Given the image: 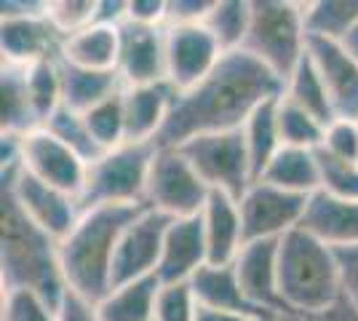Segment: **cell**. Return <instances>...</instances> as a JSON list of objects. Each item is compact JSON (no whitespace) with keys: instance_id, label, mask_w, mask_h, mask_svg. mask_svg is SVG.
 <instances>
[{"instance_id":"1","label":"cell","mask_w":358,"mask_h":321,"mask_svg":"<svg viewBox=\"0 0 358 321\" xmlns=\"http://www.w3.org/2000/svg\"><path fill=\"white\" fill-rule=\"evenodd\" d=\"M284 89V80L243 48L222 54L217 67L201 83L177 94L155 145L179 148L203 134L238 131L257 107L270 99H281Z\"/></svg>"},{"instance_id":"2","label":"cell","mask_w":358,"mask_h":321,"mask_svg":"<svg viewBox=\"0 0 358 321\" xmlns=\"http://www.w3.org/2000/svg\"><path fill=\"white\" fill-rule=\"evenodd\" d=\"M148 206L150 204L96 206L80 214L73 233L59 241L62 276L67 290L91 306H99L105 300L113 290V262L120 236Z\"/></svg>"},{"instance_id":"3","label":"cell","mask_w":358,"mask_h":321,"mask_svg":"<svg viewBox=\"0 0 358 321\" xmlns=\"http://www.w3.org/2000/svg\"><path fill=\"white\" fill-rule=\"evenodd\" d=\"M0 190V287L38 292L59 311L67 294L59 241L38 228L6 187Z\"/></svg>"},{"instance_id":"4","label":"cell","mask_w":358,"mask_h":321,"mask_svg":"<svg viewBox=\"0 0 358 321\" xmlns=\"http://www.w3.org/2000/svg\"><path fill=\"white\" fill-rule=\"evenodd\" d=\"M278 290L297 319L334 306L343 297L334 249L302 228L286 233L278 241Z\"/></svg>"},{"instance_id":"5","label":"cell","mask_w":358,"mask_h":321,"mask_svg":"<svg viewBox=\"0 0 358 321\" xmlns=\"http://www.w3.org/2000/svg\"><path fill=\"white\" fill-rule=\"evenodd\" d=\"M243 51L262 62L281 80L292 78L308 54L302 3L292 0H252V24Z\"/></svg>"},{"instance_id":"6","label":"cell","mask_w":358,"mask_h":321,"mask_svg":"<svg viewBox=\"0 0 358 321\" xmlns=\"http://www.w3.org/2000/svg\"><path fill=\"white\" fill-rule=\"evenodd\" d=\"M155 150V142H123L99 155L86 171V185L78 196L80 209L148 204V177Z\"/></svg>"},{"instance_id":"7","label":"cell","mask_w":358,"mask_h":321,"mask_svg":"<svg viewBox=\"0 0 358 321\" xmlns=\"http://www.w3.org/2000/svg\"><path fill=\"white\" fill-rule=\"evenodd\" d=\"M182 155L193 164L198 177L209 185V190L227 193L230 199L241 201L252 187L254 174L246 153L243 131H224V134H203L185 145H179Z\"/></svg>"},{"instance_id":"8","label":"cell","mask_w":358,"mask_h":321,"mask_svg":"<svg viewBox=\"0 0 358 321\" xmlns=\"http://www.w3.org/2000/svg\"><path fill=\"white\" fill-rule=\"evenodd\" d=\"M209 185L198 177L193 164L179 148H158L148 177V204L171 220H185L203 212Z\"/></svg>"},{"instance_id":"9","label":"cell","mask_w":358,"mask_h":321,"mask_svg":"<svg viewBox=\"0 0 358 321\" xmlns=\"http://www.w3.org/2000/svg\"><path fill=\"white\" fill-rule=\"evenodd\" d=\"M0 183L16 199L22 212L57 241L67 238L73 233L80 214H83L75 196L64 193L54 185H45L38 177H32L30 171L22 169V164L0 169Z\"/></svg>"},{"instance_id":"10","label":"cell","mask_w":358,"mask_h":321,"mask_svg":"<svg viewBox=\"0 0 358 321\" xmlns=\"http://www.w3.org/2000/svg\"><path fill=\"white\" fill-rule=\"evenodd\" d=\"M310 196H297L268 183H252L238 201L243 244L252 241H278L286 233L299 228Z\"/></svg>"},{"instance_id":"11","label":"cell","mask_w":358,"mask_h":321,"mask_svg":"<svg viewBox=\"0 0 358 321\" xmlns=\"http://www.w3.org/2000/svg\"><path fill=\"white\" fill-rule=\"evenodd\" d=\"M169 225H171V217L152 206L131 220V225L123 230L118 241V252L113 262V290L155 276Z\"/></svg>"},{"instance_id":"12","label":"cell","mask_w":358,"mask_h":321,"mask_svg":"<svg viewBox=\"0 0 358 321\" xmlns=\"http://www.w3.org/2000/svg\"><path fill=\"white\" fill-rule=\"evenodd\" d=\"M222 59V48L203 24H166V80L187 92Z\"/></svg>"},{"instance_id":"13","label":"cell","mask_w":358,"mask_h":321,"mask_svg":"<svg viewBox=\"0 0 358 321\" xmlns=\"http://www.w3.org/2000/svg\"><path fill=\"white\" fill-rule=\"evenodd\" d=\"M278 241L243 244L233 268L238 273L241 290L249 297V303L259 308L270 321H299L286 308L278 290Z\"/></svg>"},{"instance_id":"14","label":"cell","mask_w":358,"mask_h":321,"mask_svg":"<svg viewBox=\"0 0 358 321\" xmlns=\"http://www.w3.org/2000/svg\"><path fill=\"white\" fill-rule=\"evenodd\" d=\"M22 169L43 180L45 185H54L78 199L86 185L89 164L51 131L35 129L22 137Z\"/></svg>"},{"instance_id":"15","label":"cell","mask_w":358,"mask_h":321,"mask_svg":"<svg viewBox=\"0 0 358 321\" xmlns=\"http://www.w3.org/2000/svg\"><path fill=\"white\" fill-rule=\"evenodd\" d=\"M308 57L324 80L334 121H358V59L331 41L308 38Z\"/></svg>"},{"instance_id":"16","label":"cell","mask_w":358,"mask_h":321,"mask_svg":"<svg viewBox=\"0 0 358 321\" xmlns=\"http://www.w3.org/2000/svg\"><path fill=\"white\" fill-rule=\"evenodd\" d=\"M118 76L126 86H148L166 80V27L120 24Z\"/></svg>"},{"instance_id":"17","label":"cell","mask_w":358,"mask_h":321,"mask_svg":"<svg viewBox=\"0 0 358 321\" xmlns=\"http://www.w3.org/2000/svg\"><path fill=\"white\" fill-rule=\"evenodd\" d=\"M64 38L43 16H6L0 19V51L3 64L32 67L38 62L57 59L62 54Z\"/></svg>"},{"instance_id":"18","label":"cell","mask_w":358,"mask_h":321,"mask_svg":"<svg viewBox=\"0 0 358 321\" xmlns=\"http://www.w3.org/2000/svg\"><path fill=\"white\" fill-rule=\"evenodd\" d=\"M206 265H209V249H206L203 217L195 214L185 220H171V225L166 230L155 278L161 284H182V281H190Z\"/></svg>"},{"instance_id":"19","label":"cell","mask_w":358,"mask_h":321,"mask_svg":"<svg viewBox=\"0 0 358 321\" xmlns=\"http://www.w3.org/2000/svg\"><path fill=\"white\" fill-rule=\"evenodd\" d=\"M299 228L329 249L358 246V201L337 199L329 196L327 190H315L308 199Z\"/></svg>"},{"instance_id":"20","label":"cell","mask_w":358,"mask_h":321,"mask_svg":"<svg viewBox=\"0 0 358 321\" xmlns=\"http://www.w3.org/2000/svg\"><path fill=\"white\" fill-rule=\"evenodd\" d=\"M177 94L179 92L169 80L148 86H126L123 89L126 142H155L174 107Z\"/></svg>"},{"instance_id":"21","label":"cell","mask_w":358,"mask_h":321,"mask_svg":"<svg viewBox=\"0 0 358 321\" xmlns=\"http://www.w3.org/2000/svg\"><path fill=\"white\" fill-rule=\"evenodd\" d=\"M201 217H203L209 265H233L243 249V225H241L238 201L230 199L227 193L211 190Z\"/></svg>"},{"instance_id":"22","label":"cell","mask_w":358,"mask_h":321,"mask_svg":"<svg viewBox=\"0 0 358 321\" xmlns=\"http://www.w3.org/2000/svg\"><path fill=\"white\" fill-rule=\"evenodd\" d=\"M198 303L214 311H224V313H236V316H246L254 321H270L257 306L249 303V297L241 290L238 273L233 265H206L190 278Z\"/></svg>"},{"instance_id":"23","label":"cell","mask_w":358,"mask_h":321,"mask_svg":"<svg viewBox=\"0 0 358 321\" xmlns=\"http://www.w3.org/2000/svg\"><path fill=\"white\" fill-rule=\"evenodd\" d=\"M57 64L62 78V105L73 107L78 113H89L91 107L126 89L118 70H89L62 57H57Z\"/></svg>"},{"instance_id":"24","label":"cell","mask_w":358,"mask_h":321,"mask_svg":"<svg viewBox=\"0 0 358 321\" xmlns=\"http://www.w3.org/2000/svg\"><path fill=\"white\" fill-rule=\"evenodd\" d=\"M118 54L120 27L91 24L86 30L64 38L59 57L78 67H89V70H118Z\"/></svg>"},{"instance_id":"25","label":"cell","mask_w":358,"mask_h":321,"mask_svg":"<svg viewBox=\"0 0 358 321\" xmlns=\"http://www.w3.org/2000/svg\"><path fill=\"white\" fill-rule=\"evenodd\" d=\"M259 183L275 185L297 196H313L315 190H321V171H318L315 150L281 148L265 169V174L259 177Z\"/></svg>"},{"instance_id":"26","label":"cell","mask_w":358,"mask_h":321,"mask_svg":"<svg viewBox=\"0 0 358 321\" xmlns=\"http://www.w3.org/2000/svg\"><path fill=\"white\" fill-rule=\"evenodd\" d=\"M158 292H161V281L155 276L115 287L96 306V316L99 321H152Z\"/></svg>"},{"instance_id":"27","label":"cell","mask_w":358,"mask_h":321,"mask_svg":"<svg viewBox=\"0 0 358 321\" xmlns=\"http://www.w3.org/2000/svg\"><path fill=\"white\" fill-rule=\"evenodd\" d=\"M278 102L281 99H270L265 105H259L252 113V118L246 121V126L241 129L243 139H246V153H249V164H252L254 183L265 174L270 161L284 148L281 129H278Z\"/></svg>"},{"instance_id":"28","label":"cell","mask_w":358,"mask_h":321,"mask_svg":"<svg viewBox=\"0 0 358 321\" xmlns=\"http://www.w3.org/2000/svg\"><path fill=\"white\" fill-rule=\"evenodd\" d=\"M0 94H3V134L24 137L35 129H41V121L35 115L30 92H27V67L19 64H3L0 78Z\"/></svg>"},{"instance_id":"29","label":"cell","mask_w":358,"mask_h":321,"mask_svg":"<svg viewBox=\"0 0 358 321\" xmlns=\"http://www.w3.org/2000/svg\"><path fill=\"white\" fill-rule=\"evenodd\" d=\"M305 35L315 41L345 43L358 27V0H315L302 3Z\"/></svg>"},{"instance_id":"30","label":"cell","mask_w":358,"mask_h":321,"mask_svg":"<svg viewBox=\"0 0 358 321\" xmlns=\"http://www.w3.org/2000/svg\"><path fill=\"white\" fill-rule=\"evenodd\" d=\"M252 24V0H214L211 11L203 19V27L211 32L222 54L241 51Z\"/></svg>"},{"instance_id":"31","label":"cell","mask_w":358,"mask_h":321,"mask_svg":"<svg viewBox=\"0 0 358 321\" xmlns=\"http://www.w3.org/2000/svg\"><path fill=\"white\" fill-rule=\"evenodd\" d=\"M284 99L294 102V105L302 107V110H308V113L315 115L324 126L334 123V110H331V102H329L327 86H324V80H321L313 59H310L308 54H305V59L297 64V70L292 73V78L286 80Z\"/></svg>"},{"instance_id":"32","label":"cell","mask_w":358,"mask_h":321,"mask_svg":"<svg viewBox=\"0 0 358 321\" xmlns=\"http://www.w3.org/2000/svg\"><path fill=\"white\" fill-rule=\"evenodd\" d=\"M43 129L45 131H51L59 142H64L70 150H75L86 164H94L99 155L105 153V150L96 145V139L91 137V129H89V123H86V115L78 113V110H73V107L62 105L59 110L43 123Z\"/></svg>"},{"instance_id":"33","label":"cell","mask_w":358,"mask_h":321,"mask_svg":"<svg viewBox=\"0 0 358 321\" xmlns=\"http://www.w3.org/2000/svg\"><path fill=\"white\" fill-rule=\"evenodd\" d=\"M278 129H281L284 148H302V150H318L324 145V134H327V126L315 115H310L308 110H302L284 97L278 102Z\"/></svg>"},{"instance_id":"34","label":"cell","mask_w":358,"mask_h":321,"mask_svg":"<svg viewBox=\"0 0 358 321\" xmlns=\"http://www.w3.org/2000/svg\"><path fill=\"white\" fill-rule=\"evenodd\" d=\"M27 92L43 129V123L62 107V78L57 59H45L27 67Z\"/></svg>"},{"instance_id":"35","label":"cell","mask_w":358,"mask_h":321,"mask_svg":"<svg viewBox=\"0 0 358 321\" xmlns=\"http://www.w3.org/2000/svg\"><path fill=\"white\" fill-rule=\"evenodd\" d=\"M86 115V123L91 129V137L102 150H115L126 142V110H123V92L110 97L96 107H91Z\"/></svg>"},{"instance_id":"36","label":"cell","mask_w":358,"mask_h":321,"mask_svg":"<svg viewBox=\"0 0 358 321\" xmlns=\"http://www.w3.org/2000/svg\"><path fill=\"white\" fill-rule=\"evenodd\" d=\"M318 158V171H321V190L337 199L358 201V164L334 158L327 150H315Z\"/></svg>"},{"instance_id":"37","label":"cell","mask_w":358,"mask_h":321,"mask_svg":"<svg viewBox=\"0 0 358 321\" xmlns=\"http://www.w3.org/2000/svg\"><path fill=\"white\" fill-rule=\"evenodd\" d=\"M0 321H59V311L32 290L3 292Z\"/></svg>"},{"instance_id":"38","label":"cell","mask_w":358,"mask_h":321,"mask_svg":"<svg viewBox=\"0 0 358 321\" xmlns=\"http://www.w3.org/2000/svg\"><path fill=\"white\" fill-rule=\"evenodd\" d=\"M195 313H198V297L190 281L161 284L152 321H195Z\"/></svg>"},{"instance_id":"39","label":"cell","mask_w":358,"mask_h":321,"mask_svg":"<svg viewBox=\"0 0 358 321\" xmlns=\"http://www.w3.org/2000/svg\"><path fill=\"white\" fill-rule=\"evenodd\" d=\"M94 16L96 0H48V19L62 38H70L75 32L91 27Z\"/></svg>"},{"instance_id":"40","label":"cell","mask_w":358,"mask_h":321,"mask_svg":"<svg viewBox=\"0 0 358 321\" xmlns=\"http://www.w3.org/2000/svg\"><path fill=\"white\" fill-rule=\"evenodd\" d=\"M321 150H327V153L334 155V158L358 164V121L329 123Z\"/></svg>"},{"instance_id":"41","label":"cell","mask_w":358,"mask_h":321,"mask_svg":"<svg viewBox=\"0 0 358 321\" xmlns=\"http://www.w3.org/2000/svg\"><path fill=\"white\" fill-rule=\"evenodd\" d=\"M214 0H169L166 24H203Z\"/></svg>"},{"instance_id":"42","label":"cell","mask_w":358,"mask_h":321,"mask_svg":"<svg viewBox=\"0 0 358 321\" xmlns=\"http://www.w3.org/2000/svg\"><path fill=\"white\" fill-rule=\"evenodd\" d=\"M334 257H337V268H340L343 297L358 308V246L334 249Z\"/></svg>"},{"instance_id":"43","label":"cell","mask_w":358,"mask_h":321,"mask_svg":"<svg viewBox=\"0 0 358 321\" xmlns=\"http://www.w3.org/2000/svg\"><path fill=\"white\" fill-rule=\"evenodd\" d=\"M134 24L166 27V3L164 0H129V19Z\"/></svg>"},{"instance_id":"44","label":"cell","mask_w":358,"mask_h":321,"mask_svg":"<svg viewBox=\"0 0 358 321\" xmlns=\"http://www.w3.org/2000/svg\"><path fill=\"white\" fill-rule=\"evenodd\" d=\"M59 321H99V316H96V306H91L83 297L67 290L59 308Z\"/></svg>"},{"instance_id":"45","label":"cell","mask_w":358,"mask_h":321,"mask_svg":"<svg viewBox=\"0 0 358 321\" xmlns=\"http://www.w3.org/2000/svg\"><path fill=\"white\" fill-rule=\"evenodd\" d=\"M129 19V0H96V16L94 24L120 27Z\"/></svg>"},{"instance_id":"46","label":"cell","mask_w":358,"mask_h":321,"mask_svg":"<svg viewBox=\"0 0 358 321\" xmlns=\"http://www.w3.org/2000/svg\"><path fill=\"white\" fill-rule=\"evenodd\" d=\"M48 14L45 0H3L0 3V19L6 16H43Z\"/></svg>"},{"instance_id":"47","label":"cell","mask_w":358,"mask_h":321,"mask_svg":"<svg viewBox=\"0 0 358 321\" xmlns=\"http://www.w3.org/2000/svg\"><path fill=\"white\" fill-rule=\"evenodd\" d=\"M299 321H358V308L340 297L334 306H329L327 311H318L313 316H302Z\"/></svg>"},{"instance_id":"48","label":"cell","mask_w":358,"mask_h":321,"mask_svg":"<svg viewBox=\"0 0 358 321\" xmlns=\"http://www.w3.org/2000/svg\"><path fill=\"white\" fill-rule=\"evenodd\" d=\"M195 321H254V319L236 316V313H224V311H214V308H206V306H201V303H198Z\"/></svg>"},{"instance_id":"49","label":"cell","mask_w":358,"mask_h":321,"mask_svg":"<svg viewBox=\"0 0 358 321\" xmlns=\"http://www.w3.org/2000/svg\"><path fill=\"white\" fill-rule=\"evenodd\" d=\"M343 46L348 48V51H350V54H353V57L358 59V27L350 32V35H348V41H345Z\"/></svg>"}]
</instances>
